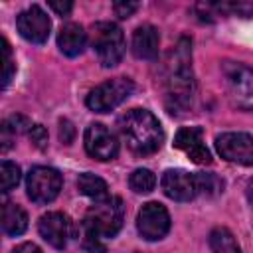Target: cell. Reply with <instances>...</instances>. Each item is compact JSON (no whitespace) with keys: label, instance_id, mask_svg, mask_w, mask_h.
I'll return each instance as SVG.
<instances>
[{"label":"cell","instance_id":"52a82bcc","mask_svg":"<svg viewBox=\"0 0 253 253\" xmlns=\"http://www.w3.org/2000/svg\"><path fill=\"white\" fill-rule=\"evenodd\" d=\"M26 190L32 202L49 204L57 198L61 190V174L49 166H36L26 178Z\"/></svg>","mask_w":253,"mask_h":253},{"label":"cell","instance_id":"3957f363","mask_svg":"<svg viewBox=\"0 0 253 253\" xmlns=\"http://www.w3.org/2000/svg\"><path fill=\"white\" fill-rule=\"evenodd\" d=\"M125 221V206L121 198L109 196L89 208L83 227L99 237H113L119 233Z\"/></svg>","mask_w":253,"mask_h":253},{"label":"cell","instance_id":"ba28073f","mask_svg":"<svg viewBox=\"0 0 253 253\" xmlns=\"http://www.w3.org/2000/svg\"><path fill=\"white\" fill-rule=\"evenodd\" d=\"M136 229L146 241L162 239L170 229L168 210L158 202H148L140 208L136 215Z\"/></svg>","mask_w":253,"mask_h":253},{"label":"cell","instance_id":"9c48e42d","mask_svg":"<svg viewBox=\"0 0 253 253\" xmlns=\"http://www.w3.org/2000/svg\"><path fill=\"white\" fill-rule=\"evenodd\" d=\"M221 158L241 166H253V136L247 132H223L215 138Z\"/></svg>","mask_w":253,"mask_h":253},{"label":"cell","instance_id":"f546056e","mask_svg":"<svg viewBox=\"0 0 253 253\" xmlns=\"http://www.w3.org/2000/svg\"><path fill=\"white\" fill-rule=\"evenodd\" d=\"M12 253H42V249H40L36 243L26 241V243H20L18 247H14V251H12Z\"/></svg>","mask_w":253,"mask_h":253},{"label":"cell","instance_id":"603a6c76","mask_svg":"<svg viewBox=\"0 0 253 253\" xmlns=\"http://www.w3.org/2000/svg\"><path fill=\"white\" fill-rule=\"evenodd\" d=\"M2 126H4L6 130H10L12 134H18V132H26V130L30 132V128H32L34 125H32L24 115H12L10 119L4 121Z\"/></svg>","mask_w":253,"mask_h":253},{"label":"cell","instance_id":"7a4b0ae2","mask_svg":"<svg viewBox=\"0 0 253 253\" xmlns=\"http://www.w3.org/2000/svg\"><path fill=\"white\" fill-rule=\"evenodd\" d=\"M196 83L190 67V43L182 40L174 49V61L166 75V103L170 113H184L192 107Z\"/></svg>","mask_w":253,"mask_h":253},{"label":"cell","instance_id":"484cf974","mask_svg":"<svg viewBox=\"0 0 253 253\" xmlns=\"http://www.w3.org/2000/svg\"><path fill=\"white\" fill-rule=\"evenodd\" d=\"M28 134H30V140H32L34 146H38V148H45L47 146V132H45V128L42 125H34Z\"/></svg>","mask_w":253,"mask_h":253},{"label":"cell","instance_id":"5b68a950","mask_svg":"<svg viewBox=\"0 0 253 253\" xmlns=\"http://www.w3.org/2000/svg\"><path fill=\"white\" fill-rule=\"evenodd\" d=\"M221 71L225 91L231 103L239 109L253 111V69L243 63L225 61L221 65Z\"/></svg>","mask_w":253,"mask_h":253},{"label":"cell","instance_id":"ffe728a7","mask_svg":"<svg viewBox=\"0 0 253 253\" xmlns=\"http://www.w3.org/2000/svg\"><path fill=\"white\" fill-rule=\"evenodd\" d=\"M194 178H196L198 194L211 198V196L221 194V190H223V180L219 176H215L213 172H196Z\"/></svg>","mask_w":253,"mask_h":253},{"label":"cell","instance_id":"277c9868","mask_svg":"<svg viewBox=\"0 0 253 253\" xmlns=\"http://www.w3.org/2000/svg\"><path fill=\"white\" fill-rule=\"evenodd\" d=\"M91 47L103 67H115L125 55V36L123 30L113 22H97L89 36Z\"/></svg>","mask_w":253,"mask_h":253},{"label":"cell","instance_id":"9a60e30c","mask_svg":"<svg viewBox=\"0 0 253 253\" xmlns=\"http://www.w3.org/2000/svg\"><path fill=\"white\" fill-rule=\"evenodd\" d=\"M158 45H160V36L154 26L144 24L134 30L130 47L138 59H154L158 55Z\"/></svg>","mask_w":253,"mask_h":253},{"label":"cell","instance_id":"7c38bea8","mask_svg":"<svg viewBox=\"0 0 253 253\" xmlns=\"http://www.w3.org/2000/svg\"><path fill=\"white\" fill-rule=\"evenodd\" d=\"M162 192L174 202H190L196 198V178L186 170H166L160 180Z\"/></svg>","mask_w":253,"mask_h":253},{"label":"cell","instance_id":"5bb4252c","mask_svg":"<svg viewBox=\"0 0 253 253\" xmlns=\"http://www.w3.org/2000/svg\"><path fill=\"white\" fill-rule=\"evenodd\" d=\"M174 146L184 150L196 164H210L211 162V154L202 140V128L200 126L180 128L174 136Z\"/></svg>","mask_w":253,"mask_h":253},{"label":"cell","instance_id":"30bf717a","mask_svg":"<svg viewBox=\"0 0 253 253\" xmlns=\"http://www.w3.org/2000/svg\"><path fill=\"white\" fill-rule=\"evenodd\" d=\"M83 144H85L87 154L101 162L113 160L119 154V142H117L115 134L101 123H93L85 128Z\"/></svg>","mask_w":253,"mask_h":253},{"label":"cell","instance_id":"cb8c5ba5","mask_svg":"<svg viewBox=\"0 0 253 253\" xmlns=\"http://www.w3.org/2000/svg\"><path fill=\"white\" fill-rule=\"evenodd\" d=\"M2 55H4V75H2V87H8L12 75H14V61H12V51L10 43L2 40Z\"/></svg>","mask_w":253,"mask_h":253},{"label":"cell","instance_id":"ac0fdd59","mask_svg":"<svg viewBox=\"0 0 253 253\" xmlns=\"http://www.w3.org/2000/svg\"><path fill=\"white\" fill-rule=\"evenodd\" d=\"M77 188L83 196L95 200V202H101L105 198H109V188H107V182L91 172H85L77 178Z\"/></svg>","mask_w":253,"mask_h":253},{"label":"cell","instance_id":"4fadbf2b","mask_svg":"<svg viewBox=\"0 0 253 253\" xmlns=\"http://www.w3.org/2000/svg\"><path fill=\"white\" fill-rule=\"evenodd\" d=\"M38 229H40V235L51 247L63 249L67 245V237L71 233V223H69L67 215H63L61 211H49L40 217Z\"/></svg>","mask_w":253,"mask_h":253},{"label":"cell","instance_id":"d4e9b609","mask_svg":"<svg viewBox=\"0 0 253 253\" xmlns=\"http://www.w3.org/2000/svg\"><path fill=\"white\" fill-rule=\"evenodd\" d=\"M85 229V227H83ZM83 249L87 253H105V245L101 243V237L91 233L89 229H85V237H83Z\"/></svg>","mask_w":253,"mask_h":253},{"label":"cell","instance_id":"8992f818","mask_svg":"<svg viewBox=\"0 0 253 253\" xmlns=\"http://www.w3.org/2000/svg\"><path fill=\"white\" fill-rule=\"evenodd\" d=\"M134 89V83L126 77H115L97 85L87 95V107L95 113H107L119 107Z\"/></svg>","mask_w":253,"mask_h":253},{"label":"cell","instance_id":"83f0119b","mask_svg":"<svg viewBox=\"0 0 253 253\" xmlns=\"http://www.w3.org/2000/svg\"><path fill=\"white\" fill-rule=\"evenodd\" d=\"M59 138H61L65 144H71L73 138H75V128H73V125H71L67 119L59 121Z\"/></svg>","mask_w":253,"mask_h":253},{"label":"cell","instance_id":"6da1fadb","mask_svg":"<svg viewBox=\"0 0 253 253\" xmlns=\"http://www.w3.org/2000/svg\"><path fill=\"white\" fill-rule=\"evenodd\" d=\"M119 130L126 146L140 156L152 154L162 146L164 132L158 119L146 109H130L119 119Z\"/></svg>","mask_w":253,"mask_h":253},{"label":"cell","instance_id":"7402d4cb","mask_svg":"<svg viewBox=\"0 0 253 253\" xmlns=\"http://www.w3.org/2000/svg\"><path fill=\"white\" fill-rule=\"evenodd\" d=\"M20 166L18 164H14V162H10V160H4L2 162V166H0V180H2V192L6 194V192H10L12 188H16L18 186V182H20Z\"/></svg>","mask_w":253,"mask_h":253},{"label":"cell","instance_id":"f1b7e54d","mask_svg":"<svg viewBox=\"0 0 253 253\" xmlns=\"http://www.w3.org/2000/svg\"><path fill=\"white\" fill-rule=\"evenodd\" d=\"M47 6L57 14V16H67L73 10V2L69 0H49Z\"/></svg>","mask_w":253,"mask_h":253},{"label":"cell","instance_id":"4316f807","mask_svg":"<svg viewBox=\"0 0 253 253\" xmlns=\"http://www.w3.org/2000/svg\"><path fill=\"white\" fill-rule=\"evenodd\" d=\"M113 10L119 18H128L138 10V2H115Z\"/></svg>","mask_w":253,"mask_h":253},{"label":"cell","instance_id":"44dd1931","mask_svg":"<svg viewBox=\"0 0 253 253\" xmlns=\"http://www.w3.org/2000/svg\"><path fill=\"white\" fill-rule=\"evenodd\" d=\"M128 186L130 190H134L136 194H148L154 190L156 186V176L148 170V168H136L130 176H128Z\"/></svg>","mask_w":253,"mask_h":253},{"label":"cell","instance_id":"d6986e66","mask_svg":"<svg viewBox=\"0 0 253 253\" xmlns=\"http://www.w3.org/2000/svg\"><path fill=\"white\" fill-rule=\"evenodd\" d=\"M210 247L211 253H241L233 233L225 227H215L210 233Z\"/></svg>","mask_w":253,"mask_h":253},{"label":"cell","instance_id":"4dcf8cb0","mask_svg":"<svg viewBox=\"0 0 253 253\" xmlns=\"http://www.w3.org/2000/svg\"><path fill=\"white\" fill-rule=\"evenodd\" d=\"M247 198L253 204V182H249V186H247Z\"/></svg>","mask_w":253,"mask_h":253},{"label":"cell","instance_id":"e0dca14e","mask_svg":"<svg viewBox=\"0 0 253 253\" xmlns=\"http://www.w3.org/2000/svg\"><path fill=\"white\" fill-rule=\"evenodd\" d=\"M28 227V215L26 211L12 204V202H6L2 206V229L4 233L8 235H22Z\"/></svg>","mask_w":253,"mask_h":253},{"label":"cell","instance_id":"2e32d148","mask_svg":"<svg viewBox=\"0 0 253 253\" xmlns=\"http://www.w3.org/2000/svg\"><path fill=\"white\" fill-rule=\"evenodd\" d=\"M87 43V32L79 24H65L57 34V47L67 57H77Z\"/></svg>","mask_w":253,"mask_h":253},{"label":"cell","instance_id":"8fae6325","mask_svg":"<svg viewBox=\"0 0 253 253\" xmlns=\"http://www.w3.org/2000/svg\"><path fill=\"white\" fill-rule=\"evenodd\" d=\"M16 26H18L20 36L24 40L32 42V43H43V42H47L49 30H51V22H49L47 14L40 6H36V4L18 14Z\"/></svg>","mask_w":253,"mask_h":253}]
</instances>
